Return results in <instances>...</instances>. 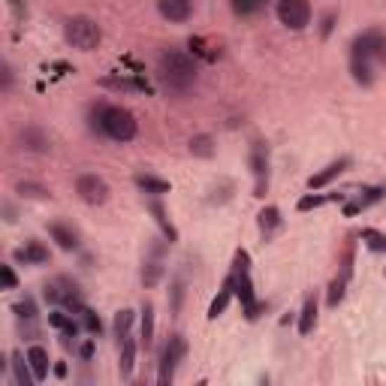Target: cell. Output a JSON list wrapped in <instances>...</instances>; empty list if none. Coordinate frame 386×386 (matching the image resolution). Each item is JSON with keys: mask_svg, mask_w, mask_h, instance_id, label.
Returning a JSON list of instances; mask_svg holds the SVG:
<instances>
[{"mask_svg": "<svg viewBox=\"0 0 386 386\" xmlns=\"http://www.w3.org/2000/svg\"><path fill=\"white\" fill-rule=\"evenodd\" d=\"M344 287H347V278L344 275L329 284V308H338V302L344 299Z\"/></svg>", "mask_w": 386, "mask_h": 386, "instance_id": "28", "label": "cell"}, {"mask_svg": "<svg viewBox=\"0 0 386 386\" xmlns=\"http://www.w3.org/2000/svg\"><path fill=\"white\" fill-rule=\"evenodd\" d=\"M15 314H18V317H22V320H34L36 317V305H34V299H25V302H18L15 305Z\"/></svg>", "mask_w": 386, "mask_h": 386, "instance_id": "29", "label": "cell"}, {"mask_svg": "<svg viewBox=\"0 0 386 386\" xmlns=\"http://www.w3.org/2000/svg\"><path fill=\"white\" fill-rule=\"evenodd\" d=\"M257 223H260V229H262V236H272L278 227H281V211L275 206H266L257 215Z\"/></svg>", "mask_w": 386, "mask_h": 386, "instance_id": "19", "label": "cell"}, {"mask_svg": "<svg viewBox=\"0 0 386 386\" xmlns=\"http://www.w3.org/2000/svg\"><path fill=\"white\" fill-rule=\"evenodd\" d=\"M371 64H374L371 58L353 52V58H350V69H353V79H357L359 85H371V82H374V67H371Z\"/></svg>", "mask_w": 386, "mask_h": 386, "instance_id": "17", "label": "cell"}, {"mask_svg": "<svg viewBox=\"0 0 386 386\" xmlns=\"http://www.w3.org/2000/svg\"><path fill=\"white\" fill-rule=\"evenodd\" d=\"M157 82L172 97L190 94L199 82L197 60L187 52H181V48H166V52H160V58H157Z\"/></svg>", "mask_w": 386, "mask_h": 386, "instance_id": "1", "label": "cell"}, {"mask_svg": "<svg viewBox=\"0 0 386 386\" xmlns=\"http://www.w3.org/2000/svg\"><path fill=\"white\" fill-rule=\"evenodd\" d=\"M185 338L181 335H172V338L166 341V347L164 353H160V374H157V380L160 383H172V378H175V368H178V362L185 359Z\"/></svg>", "mask_w": 386, "mask_h": 386, "instance_id": "5", "label": "cell"}, {"mask_svg": "<svg viewBox=\"0 0 386 386\" xmlns=\"http://www.w3.org/2000/svg\"><path fill=\"white\" fill-rule=\"evenodd\" d=\"M91 357H94V344H82V359H91Z\"/></svg>", "mask_w": 386, "mask_h": 386, "instance_id": "34", "label": "cell"}, {"mask_svg": "<svg viewBox=\"0 0 386 386\" xmlns=\"http://www.w3.org/2000/svg\"><path fill=\"white\" fill-rule=\"evenodd\" d=\"M323 202H326V197H305V199H299V208L308 211V208H314V206H323Z\"/></svg>", "mask_w": 386, "mask_h": 386, "instance_id": "33", "label": "cell"}, {"mask_svg": "<svg viewBox=\"0 0 386 386\" xmlns=\"http://www.w3.org/2000/svg\"><path fill=\"white\" fill-rule=\"evenodd\" d=\"M347 164H350V160H335V164H329L323 172H317V175H311V178H308V190H320V187H326L329 181H335V178H338L344 169H347Z\"/></svg>", "mask_w": 386, "mask_h": 386, "instance_id": "15", "label": "cell"}, {"mask_svg": "<svg viewBox=\"0 0 386 386\" xmlns=\"http://www.w3.org/2000/svg\"><path fill=\"white\" fill-rule=\"evenodd\" d=\"M314 326H317V299L308 296L299 311V335H311Z\"/></svg>", "mask_w": 386, "mask_h": 386, "instance_id": "18", "label": "cell"}, {"mask_svg": "<svg viewBox=\"0 0 386 386\" xmlns=\"http://www.w3.org/2000/svg\"><path fill=\"white\" fill-rule=\"evenodd\" d=\"M130 326H133V311H127V308H124V311H118V314H115V326H112V329H115L118 344L130 335Z\"/></svg>", "mask_w": 386, "mask_h": 386, "instance_id": "25", "label": "cell"}, {"mask_svg": "<svg viewBox=\"0 0 386 386\" xmlns=\"http://www.w3.org/2000/svg\"><path fill=\"white\" fill-rule=\"evenodd\" d=\"M55 374L58 378H67V365H55Z\"/></svg>", "mask_w": 386, "mask_h": 386, "instance_id": "35", "label": "cell"}, {"mask_svg": "<svg viewBox=\"0 0 386 386\" xmlns=\"http://www.w3.org/2000/svg\"><path fill=\"white\" fill-rule=\"evenodd\" d=\"M15 190H18V197H25V199H48V197H52L48 187L36 185V181H18Z\"/></svg>", "mask_w": 386, "mask_h": 386, "instance_id": "22", "label": "cell"}, {"mask_svg": "<svg viewBox=\"0 0 386 386\" xmlns=\"http://www.w3.org/2000/svg\"><path fill=\"white\" fill-rule=\"evenodd\" d=\"M118 347H121V357H118V371H121V378H130V374H133V368H136V350H139V347H136V341L130 338V335H127V338L118 344Z\"/></svg>", "mask_w": 386, "mask_h": 386, "instance_id": "13", "label": "cell"}, {"mask_svg": "<svg viewBox=\"0 0 386 386\" xmlns=\"http://www.w3.org/2000/svg\"><path fill=\"white\" fill-rule=\"evenodd\" d=\"M91 127L100 130L103 136H109L112 142H130L136 139L139 121L130 109L124 106H94L91 109Z\"/></svg>", "mask_w": 386, "mask_h": 386, "instance_id": "2", "label": "cell"}, {"mask_svg": "<svg viewBox=\"0 0 386 386\" xmlns=\"http://www.w3.org/2000/svg\"><path fill=\"white\" fill-rule=\"evenodd\" d=\"M76 193L88 206H103L109 199V185L100 175H94V172H85V175L76 178Z\"/></svg>", "mask_w": 386, "mask_h": 386, "instance_id": "6", "label": "cell"}, {"mask_svg": "<svg viewBox=\"0 0 386 386\" xmlns=\"http://www.w3.org/2000/svg\"><path fill=\"white\" fill-rule=\"evenodd\" d=\"M278 22L287 30H305L311 25L308 0H278Z\"/></svg>", "mask_w": 386, "mask_h": 386, "instance_id": "4", "label": "cell"}, {"mask_svg": "<svg viewBox=\"0 0 386 386\" xmlns=\"http://www.w3.org/2000/svg\"><path fill=\"white\" fill-rule=\"evenodd\" d=\"M190 154L193 157H211L215 154V139H211L208 133H199L190 139Z\"/></svg>", "mask_w": 386, "mask_h": 386, "instance_id": "21", "label": "cell"}, {"mask_svg": "<svg viewBox=\"0 0 386 386\" xmlns=\"http://www.w3.org/2000/svg\"><path fill=\"white\" fill-rule=\"evenodd\" d=\"M27 362H30V368H34L36 380L48 378V350L43 347V344H30V347H27Z\"/></svg>", "mask_w": 386, "mask_h": 386, "instance_id": "16", "label": "cell"}, {"mask_svg": "<svg viewBox=\"0 0 386 386\" xmlns=\"http://www.w3.org/2000/svg\"><path fill=\"white\" fill-rule=\"evenodd\" d=\"M15 142L22 151H34V154H48V151H52V136L39 124H25L15 133Z\"/></svg>", "mask_w": 386, "mask_h": 386, "instance_id": "7", "label": "cell"}, {"mask_svg": "<svg viewBox=\"0 0 386 386\" xmlns=\"http://www.w3.org/2000/svg\"><path fill=\"white\" fill-rule=\"evenodd\" d=\"M136 185L145 193H151V197H164V193H169V181L154 178V175H136Z\"/></svg>", "mask_w": 386, "mask_h": 386, "instance_id": "20", "label": "cell"}, {"mask_svg": "<svg viewBox=\"0 0 386 386\" xmlns=\"http://www.w3.org/2000/svg\"><path fill=\"white\" fill-rule=\"evenodd\" d=\"M142 344H145V347L154 344V308H151V305L142 308Z\"/></svg>", "mask_w": 386, "mask_h": 386, "instance_id": "23", "label": "cell"}, {"mask_svg": "<svg viewBox=\"0 0 386 386\" xmlns=\"http://www.w3.org/2000/svg\"><path fill=\"white\" fill-rule=\"evenodd\" d=\"M160 278H164V266H160L157 260H148L145 266H142V281H145V287H154Z\"/></svg>", "mask_w": 386, "mask_h": 386, "instance_id": "26", "label": "cell"}, {"mask_svg": "<svg viewBox=\"0 0 386 386\" xmlns=\"http://www.w3.org/2000/svg\"><path fill=\"white\" fill-rule=\"evenodd\" d=\"M82 317H85V329H88L91 335H100V329H103V323H100V317H94V311H88V308H85Z\"/></svg>", "mask_w": 386, "mask_h": 386, "instance_id": "31", "label": "cell"}, {"mask_svg": "<svg viewBox=\"0 0 386 386\" xmlns=\"http://www.w3.org/2000/svg\"><path fill=\"white\" fill-rule=\"evenodd\" d=\"M48 326L60 329L64 335H76V332H79V326L73 323V317H67L64 311H52V314H48Z\"/></svg>", "mask_w": 386, "mask_h": 386, "instance_id": "24", "label": "cell"}, {"mask_svg": "<svg viewBox=\"0 0 386 386\" xmlns=\"http://www.w3.org/2000/svg\"><path fill=\"white\" fill-rule=\"evenodd\" d=\"M362 241L371 251H378V253L386 251V236H383V232H378V229H362Z\"/></svg>", "mask_w": 386, "mask_h": 386, "instance_id": "27", "label": "cell"}, {"mask_svg": "<svg viewBox=\"0 0 386 386\" xmlns=\"http://www.w3.org/2000/svg\"><path fill=\"white\" fill-rule=\"evenodd\" d=\"M251 164H253V197H266L269 187V151L262 148V142H253L251 151Z\"/></svg>", "mask_w": 386, "mask_h": 386, "instance_id": "8", "label": "cell"}, {"mask_svg": "<svg viewBox=\"0 0 386 386\" xmlns=\"http://www.w3.org/2000/svg\"><path fill=\"white\" fill-rule=\"evenodd\" d=\"M64 39L67 46H73L76 52H94V48L103 43V30L91 15H73L64 22Z\"/></svg>", "mask_w": 386, "mask_h": 386, "instance_id": "3", "label": "cell"}, {"mask_svg": "<svg viewBox=\"0 0 386 386\" xmlns=\"http://www.w3.org/2000/svg\"><path fill=\"white\" fill-rule=\"evenodd\" d=\"M157 13L172 25H185L193 15V0H157Z\"/></svg>", "mask_w": 386, "mask_h": 386, "instance_id": "9", "label": "cell"}, {"mask_svg": "<svg viewBox=\"0 0 386 386\" xmlns=\"http://www.w3.org/2000/svg\"><path fill=\"white\" fill-rule=\"evenodd\" d=\"M0 275H4V290H15L18 287V275L13 272V266H0Z\"/></svg>", "mask_w": 386, "mask_h": 386, "instance_id": "30", "label": "cell"}, {"mask_svg": "<svg viewBox=\"0 0 386 386\" xmlns=\"http://www.w3.org/2000/svg\"><path fill=\"white\" fill-rule=\"evenodd\" d=\"M9 368H13L15 386H34V383H36V374H34V368H30L27 357H22V353H13V362H9Z\"/></svg>", "mask_w": 386, "mask_h": 386, "instance_id": "14", "label": "cell"}, {"mask_svg": "<svg viewBox=\"0 0 386 386\" xmlns=\"http://www.w3.org/2000/svg\"><path fill=\"white\" fill-rule=\"evenodd\" d=\"M0 73H4V94H9V91H13V79H15L13 67H9V60H4V67H0Z\"/></svg>", "mask_w": 386, "mask_h": 386, "instance_id": "32", "label": "cell"}, {"mask_svg": "<svg viewBox=\"0 0 386 386\" xmlns=\"http://www.w3.org/2000/svg\"><path fill=\"white\" fill-rule=\"evenodd\" d=\"M18 260H25L27 266H46L48 262V248L43 245V241H36V239H30V241H25V248L15 253Z\"/></svg>", "mask_w": 386, "mask_h": 386, "instance_id": "10", "label": "cell"}, {"mask_svg": "<svg viewBox=\"0 0 386 386\" xmlns=\"http://www.w3.org/2000/svg\"><path fill=\"white\" fill-rule=\"evenodd\" d=\"M232 293H236V278L227 275V281H223V287H220V293L215 296V302L208 305V320H218L220 314L227 311V305H229V299H232Z\"/></svg>", "mask_w": 386, "mask_h": 386, "instance_id": "11", "label": "cell"}, {"mask_svg": "<svg viewBox=\"0 0 386 386\" xmlns=\"http://www.w3.org/2000/svg\"><path fill=\"white\" fill-rule=\"evenodd\" d=\"M48 236H52L58 241V248L60 251H76L79 248V236H76V229H69L67 223H48Z\"/></svg>", "mask_w": 386, "mask_h": 386, "instance_id": "12", "label": "cell"}]
</instances>
